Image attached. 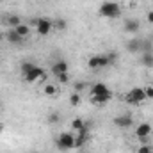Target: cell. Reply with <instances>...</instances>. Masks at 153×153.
<instances>
[{"label": "cell", "instance_id": "ffe728a7", "mask_svg": "<svg viewBox=\"0 0 153 153\" xmlns=\"http://www.w3.org/2000/svg\"><path fill=\"white\" fill-rule=\"evenodd\" d=\"M80 103H82L80 93H71V94H70V105H71V107H78Z\"/></svg>", "mask_w": 153, "mask_h": 153}, {"label": "cell", "instance_id": "2e32d148", "mask_svg": "<svg viewBox=\"0 0 153 153\" xmlns=\"http://www.w3.org/2000/svg\"><path fill=\"white\" fill-rule=\"evenodd\" d=\"M141 64L146 66V68H153V52H143Z\"/></svg>", "mask_w": 153, "mask_h": 153}, {"label": "cell", "instance_id": "603a6c76", "mask_svg": "<svg viewBox=\"0 0 153 153\" xmlns=\"http://www.w3.org/2000/svg\"><path fill=\"white\" fill-rule=\"evenodd\" d=\"M73 89H75V93H82L84 89H87V84H85V82H75Z\"/></svg>", "mask_w": 153, "mask_h": 153}, {"label": "cell", "instance_id": "7402d4cb", "mask_svg": "<svg viewBox=\"0 0 153 153\" xmlns=\"http://www.w3.org/2000/svg\"><path fill=\"white\" fill-rule=\"evenodd\" d=\"M7 23H9V25H11V27L14 29V27H18V25L22 23V20H20V16L13 14V16H9V18H7Z\"/></svg>", "mask_w": 153, "mask_h": 153}, {"label": "cell", "instance_id": "9a60e30c", "mask_svg": "<svg viewBox=\"0 0 153 153\" xmlns=\"http://www.w3.org/2000/svg\"><path fill=\"white\" fill-rule=\"evenodd\" d=\"M111 98H112V94H93V96H91V103H94V105H103V103H107Z\"/></svg>", "mask_w": 153, "mask_h": 153}, {"label": "cell", "instance_id": "f546056e", "mask_svg": "<svg viewBox=\"0 0 153 153\" xmlns=\"http://www.w3.org/2000/svg\"><path fill=\"white\" fill-rule=\"evenodd\" d=\"M146 18H148V22H150V23H153V11H148Z\"/></svg>", "mask_w": 153, "mask_h": 153}, {"label": "cell", "instance_id": "e0dca14e", "mask_svg": "<svg viewBox=\"0 0 153 153\" xmlns=\"http://www.w3.org/2000/svg\"><path fill=\"white\" fill-rule=\"evenodd\" d=\"M36 66H38V64H34V62H30V61H25V62H22V66H20V73H22V76H25L29 71H32Z\"/></svg>", "mask_w": 153, "mask_h": 153}, {"label": "cell", "instance_id": "3957f363", "mask_svg": "<svg viewBox=\"0 0 153 153\" xmlns=\"http://www.w3.org/2000/svg\"><path fill=\"white\" fill-rule=\"evenodd\" d=\"M125 100H126L128 103H132V105H139V103H143V102L146 100L144 87H134V89H130V91L126 93Z\"/></svg>", "mask_w": 153, "mask_h": 153}, {"label": "cell", "instance_id": "8fae6325", "mask_svg": "<svg viewBox=\"0 0 153 153\" xmlns=\"http://www.w3.org/2000/svg\"><path fill=\"white\" fill-rule=\"evenodd\" d=\"M126 50L130 53H137V52H143V39L134 38L130 41H126Z\"/></svg>", "mask_w": 153, "mask_h": 153}, {"label": "cell", "instance_id": "4316f807", "mask_svg": "<svg viewBox=\"0 0 153 153\" xmlns=\"http://www.w3.org/2000/svg\"><path fill=\"white\" fill-rule=\"evenodd\" d=\"M144 94H146V98H153V85H146L144 87Z\"/></svg>", "mask_w": 153, "mask_h": 153}, {"label": "cell", "instance_id": "5b68a950", "mask_svg": "<svg viewBox=\"0 0 153 153\" xmlns=\"http://www.w3.org/2000/svg\"><path fill=\"white\" fill-rule=\"evenodd\" d=\"M135 137L137 139H141L143 141V144H146L148 143V137H150V134H152V125L150 123H139L137 126H135Z\"/></svg>", "mask_w": 153, "mask_h": 153}, {"label": "cell", "instance_id": "cb8c5ba5", "mask_svg": "<svg viewBox=\"0 0 153 153\" xmlns=\"http://www.w3.org/2000/svg\"><path fill=\"white\" fill-rule=\"evenodd\" d=\"M59 117H61L59 112H52V114L46 116V121H48V123H57V121H59Z\"/></svg>", "mask_w": 153, "mask_h": 153}, {"label": "cell", "instance_id": "8992f818", "mask_svg": "<svg viewBox=\"0 0 153 153\" xmlns=\"http://www.w3.org/2000/svg\"><path fill=\"white\" fill-rule=\"evenodd\" d=\"M109 64H111V62H109L107 55H93V57H89V61H87V66H89L91 70L105 68V66H109Z\"/></svg>", "mask_w": 153, "mask_h": 153}, {"label": "cell", "instance_id": "d6a6232c", "mask_svg": "<svg viewBox=\"0 0 153 153\" xmlns=\"http://www.w3.org/2000/svg\"><path fill=\"white\" fill-rule=\"evenodd\" d=\"M80 153H84V152H80Z\"/></svg>", "mask_w": 153, "mask_h": 153}, {"label": "cell", "instance_id": "f1b7e54d", "mask_svg": "<svg viewBox=\"0 0 153 153\" xmlns=\"http://www.w3.org/2000/svg\"><path fill=\"white\" fill-rule=\"evenodd\" d=\"M57 29H66V22L64 20H59L57 22Z\"/></svg>", "mask_w": 153, "mask_h": 153}, {"label": "cell", "instance_id": "9c48e42d", "mask_svg": "<svg viewBox=\"0 0 153 153\" xmlns=\"http://www.w3.org/2000/svg\"><path fill=\"white\" fill-rule=\"evenodd\" d=\"M123 29H125V32H128V34H137L139 29H141V23H139V20H135V18H126V20L123 22Z\"/></svg>", "mask_w": 153, "mask_h": 153}, {"label": "cell", "instance_id": "d4e9b609", "mask_svg": "<svg viewBox=\"0 0 153 153\" xmlns=\"http://www.w3.org/2000/svg\"><path fill=\"white\" fill-rule=\"evenodd\" d=\"M57 76V80L61 82V84H68L70 82V75L68 73H61V75H55Z\"/></svg>", "mask_w": 153, "mask_h": 153}, {"label": "cell", "instance_id": "7c38bea8", "mask_svg": "<svg viewBox=\"0 0 153 153\" xmlns=\"http://www.w3.org/2000/svg\"><path fill=\"white\" fill-rule=\"evenodd\" d=\"M52 73L53 75H61V73H68V62L66 61H57L52 64Z\"/></svg>", "mask_w": 153, "mask_h": 153}, {"label": "cell", "instance_id": "484cf974", "mask_svg": "<svg viewBox=\"0 0 153 153\" xmlns=\"http://www.w3.org/2000/svg\"><path fill=\"white\" fill-rule=\"evenodd\" d=\"M137 153H153V148L150 144H143V146L137 150Z\"/></svg>", "mask_w": 153, "mask_h": 153}, {"label": "cell", "instance_id": "7a4b0ae2", "mask_svg": "<svg viewBox=\"0 0 153 153\" xmlns=\"http://www.w3.org/2000/svg\"><path fill=\"white\" fill-rule=\"evenodd\" d=\"M57 148L61 152H68V150L75 148V135L71 132H62L57 139Z\"/></svg>", "mask_w": 153, "mask_h": 153}, {"label": "cell", "instance_id": "4dcf8cb0", "mask_svg": "<svg viewBox=\"0 0 153 153\" xmlns=\"http://www.w3.org/2000/svg\"><path fill=\"white\" fill-rule=\"evenodd\" d=\"M5 38V36H4V34H2V32H0V41H2V39Z\"/></svg>", "mask_w": 153, "mask_h": 153}, {"label": "cell", "instance_id": "52a82bcc", "mask_svg": "<svg viewBox=\"0 0 153 153\" xmlns=\"http://www.w3.org/2000/svg\"><path fill=\"white\" fill-rule=\"evenodd\" d=\"M45 76H46L45 70H43V68H39V66H36L32 71H29L27 75L23 76V80H25V82H29V84H32V82H36V80H45Z\"/></svg>", "mask_w": 153, "mask_h": 153}, {"label": "cell", "instance_id": "5bb4252c", "mask_svg": "<svg viewBox=\"0 0 153 153\" xmlns=\"http://www.w3.org/2000/svg\"><path fill=\"white\" fill-rule=\"evenodd\" d=\"M5 39H7L9 43H13V45H20V43L23 41V38H22L14 29H11V30H7V32H5Z\"/></svg>", "mask_w": 153, "mask_h": 153}, {"label": "cell", "instance_id": "1f68e13d", "mask_svg": "<svg viewBox=\"0 0 153 153\" xmlns=\"http://www.w3.org/2000/svg\"><path fill=\"white\" fill-rule=\"evenodd\" d=\"M2 130H4V125H2V123H0V132H2Z\"/></svg>", "mask_w": 153, "mask_h": 153}, {"label": "cell", "instance_id": "d6986e66", "mask_svg": "<svg viewBox=\"0 0 153 153\" xmlns=\"http://www.w3.org/2000/svg\"><path fill=\"white\" fill-rule=\"evenodd\" d=\"M71 128H73L75 132L84 130V128H85V123H84V119H82V117H75V119L71 121Z\"/></svg>", "mask_w": 153, "mask_h": 153}, {"label": "cell", "instance_id": "44dd1931", "mask_svg": "<svg viewBox=\"0 0 153 153\" xmlns=\"http://www.w3.org/2000/svg\"><path fill=\"white\" fill-rule=\"evenodd\" d=\"M43 93H45L46 96H55V94H57V87H55L53 84H46V85H45V91H43Z\"/></svg>", "mask_w": 153, "mask_h": 153}, {"label": "cell", "instance_id": "30bf717a", "mask_svg": "<svg viewBox=\"0 0 153 153\" xmlns=\"http://www.w3.org/2000/svg\"><path fill=\"white\" fill-rule=\"evenodd\" d=\"M89 93H91V96H93V94H112L111 89H109L103 82H96V84H93L91 89H89Z\"/></svg>", "mask_w": 153, "mask_h": 153}, {"label": "cell", "instance_id": "4fadbf2b", "mask_svg": "<svg viewBox=\"0 0 153 153\" xmlns=\"http://www.w3.org/2000/svg\"><path fill=\"white\" fill-rule=\"evenodd\" d=\"M87 126L84 128V130H80V132H76V137H75V148H82L85 143H87Z\"/></svg>", "mask_w": 153, "mask_h": 153}, {"label": "cell", "instance_id": "ac0fdd59", "mask_svg": "<svg viewBox=\"0 0 153 153\" xmlns=\"http://www.w3.org/2000/svg\"><path fill=\"white\" fill-rule=\"evenodd\" d=\"M14 30L22 36V38H27V36H30V27L29 25H25V23H20L18 27H14Z\"/></svg>", "mask_w": 153, "mask_h": 153}, {"label": "cell", "instance_id": "6da1fadb", "mask_svg": "<svg viewBox=\"0 0 153 153\" xmlns=\"http://www.w3.org/2000/svg\"><path fill=\"white\" fill-rule=\"evenodd\" d=\"M100 14L105 16V18H117V16H121V7H119L117 2L105 0L100 5Z\"/></svg>", "mask_w": 153, "mask_h": 153}, {"label": "cell", "instance_id": "ba28073f", "mask_svg": "<svg viewBox=\"0 0 153 153\" xmlns=\"http://www.w3.org/2000/svg\"><path fill=\"white\" fill-rule=\"evenodd\" d=\"M114 125L117 128H130L134 125V117L132 114H121L114 117Z\"/></svg>", "mask_w": 153, "mask_h": 153}, {"label": "cell", "instance_id": "83f0119b", "mask_svg": "<svg viewBox=\"0 0 153 153\" xmlns=\"http://www.w3.org/2000/svg\"><path fill=\"white\" fill-rule=\"evenodd\" d=\"M107 55V59H109V62L112 64V62H116V59H117V55H116V52H109V53H105Z\"/></svg>", "mask_w": 153, "mask_h": 153}, {"label": "cell", "instance_id": "277c9868", "mask_svg": "<svg viewBox=\"0 0 153 153\" xmlns=\"http://www.w3.org/2000/svg\"><path fill=\"white\" fill-rule=\"evenodd\" d=\"M34 25H36V32L39 36H48L52 32V29H53V20H50V18H38L34 22Z\"/></svg>", "mask_w": 153, "mask_h": 153}]
</instances>
